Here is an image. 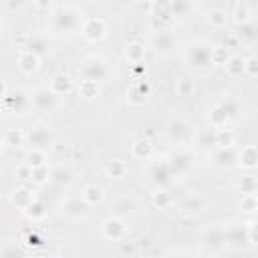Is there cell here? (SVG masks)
Returning <instances> with one entry per match:
<instances>
[{"instance_id":"6da1fadb","label":"cell","mask_w":258,"mask_h":258,"mask_svg":"<svg viewBox=\"0 0 258 258\" xmlns=\"http://www.w3.org/2000/svg\"><path fill=\"white\" fill-rule=\"evenodd\" d=\"M81 24V18H79V12L71 6H60L54 10L52 14V28L56 32H62V34H71L79 28Z\"/></svg>"},{"instance_id":"7a4b0ae2","label":"cell","mask_w":258,"mask_h":258,"mask_svg":"<svg viewBox=\"0 0 258 258\" xmlns=\"http://www.w3.org/2000/svg\"><path fill=\"white\" fill-rule=\"evenodd\" d=\"M185 62L187 67L196 69V71H204L212 64V46L204 44V42H196L185 50Z\"/></svg>"},{"instance_id":"3957f363","label":"cell","mask_w":258,"mask_h":258,"mask_svg":"<svg viewBox=\"0 0 258 258\" xmlns=\"http://www.w3.org/2000/svg\"><path fill=\"white\" fill-rule=\"evenodd\" d=\"M79 73L83 75V79L99 83V81H103L107 77V62L101 56H89V58L83 60Z\"/></svg>"},{"instance_id":"277c9868","label":"cell","mask_w":258,"mask_h":258,"mask_svg":"<svg viewBox=\"0 0 258 258\" xmlns=\"http://www.w3.org/2000/svg\"><path fill=\"white\" fill-rule=\"evenodd\" d=\"M32 107L38 111V113H52L54 107H56V95L46 89V87H40L32 93V99H30Z\"/></svg>"},{"instance_id":"5b68a950","label":"cell","mask_w":258,"mask_h":258,"mask_svg":"<svg viewBox=\"0 0 258 258\" xmlns=\"http://www.w3.org/2000/svg\"><path fill=\"white\" fill-rule=\"evenodd\" d=\"M147 177H149V181H151L153 185L163 187V185H167V183L171 181L173 173H171V169H169L167 161H153V163L149 165Z\"/></svg>"},{"instance_id":"8992f818","label":"cell","mask_w":258,"mask_h":258,"mask_svg":"<svg viewBox=\"0 0 258 258\" xmlns=\"http://www.w3.org/2000/svg\"><path fill=\"white\" fill-rule=\"evenodd\" d=\"M191 161H194V157H191V153H189V151H185V149H177V151H173V153L169 155L167 165H169V169H171V173H173V175H175V173H177V175H181V173L189 171Z\"/></svg>"},{"instance_id":"52a82bcc","label":"cell","mask_w":258,"mask_h":258,"mask_svg":"<svg viewBox=\"0 0 258 258\" xmlns=\"http://www.w3.org/2000/svg\"><path fill=\"white\" fill-rule=\"evenodd\" d=\"M238 161V153L232 145H218L212 153V163L216 167H232Z\"/></svg>"},{"instance_id":"ba28073f","label":"cell","mask_w":258,"mask_h":258,"mask_svg":"<svg viewBox=\"0 0 258 258\" xmlns=\"http://www.w3.org/2000/svg\"><path fill=\"white\" fill-rule=\"evenodd\" d=\"M28 143L32 145V147H46L48 143H50V139H52V133H50V129L46 127V125H36V127H32L30 131H28Z\"/></svg>"},{"instance_id":"9c48e42d","label":"cell","mask_w":258,"mask_h":258,"mask_svg":"<svg viewBox=\"0 0 258 258\" xmlns=\"http://www.w3.org/2000/svg\"><path fill=\"white\" fill-rule=\"evenodd\" d=\"M175 34L173 32H169V30H157L155 34H153V48L157 50V52H171L173 50V46H175Z\"/></svg>"},{"instance_id":"30bf717a","label":"cell","mask_w":258,"mask_h":258,"mask_svg":"<svg viewBox=\"0 0 258 258\" xmlns=\"http://www.w3.org/2000/svg\"><path fill=\"white\" fill-rule=\"evenodd\" d=\"M105 32H107V28H105V22L101 18H89L83 24V36L89 40H99L105 36Z\"/></svg>"},{"instance_id":"8fae6325","label":"cell","mask_w":258,"mask_h":258,"mask_svg":"<svg viewBox=\"0 0 258 258\" xmlns=\"http://www.w3.org/2000/svg\"><path fill=\"white\" fill-rule=\"evenodd\" d=\"M189 125L183 121V119H173L169 125H167V135H169V139L171 141H175V143H181V141H185L187 137H189Z\"/></svg>"},{"instance_id":"7c38bea8","label":"cell","mask_w":258,"mask_h":258,"mask_svg":"<svg viewBox=\"0 0 258 258\" xmlns=\"http://www.w3.org/2000/svg\"><path fill=\"white\" fill-rule=\"evenodd\" d=\"M62 212L69 218H81V216H87L89 214V204L85 200H81V198L67 200L64 206H62Z\"/></svg>"},{"instance_id":"4fadbf2b","label":"cell","mask_w":258,"mask_h":258,"mask_svg":"<svg viewBox=\"0 0 258 258\" xmlns=\"http://www.w3.org/2000/svg\"><path fill=\"white\" fill-rule=\"evenodd\" d=\"M2 103H4V107H6L8 111L20 113V111L26 107L28 97L24 95V91H14V93H10V95H4V97H2Z\"/></svg>"},{"instance_id":"5bb4252c","label":"cell","mask_w":258,"mask_h":258,"mask_svg":"<svg viewBox=\"0 0 258 258\" xmlns=\"http://www.w3.org/2000/svg\"><path fill=\"white\" fill-rule=\"evenodd\" d=\"M24 48H26V50H30L32 54H36L38 58H42V56H46V54H48L50 44H48L46 36L36 34V36H32V38H28V42H26V46H24Z\"/></svg>"},{"instance_id":"9a60e30c","label":"cell","mask_w":258,"mask_h":258,"mask_svg":"<svg viewBox=\"0 0 258 258\" xmlns=\"http://www.w3.org/2000/svg\"><path fill=\"white\" fill-rule=\"evenodd\" d=\"M224 238H226V242L228 244H232V246H244L246 242H248V234H246V230L242 228V226H238V224H234V226H230L226 232H224Z\"/></svg>"},{"instance_id":"2e32d148","label":"cell","mask_w":258,"mask_h":258,"mask_svg":"<svg viewBox=\"0 0 258 258\" xmlns=\"http://www.w3.org/2000/svg\"><path fill=\"white\" fill-rule=\"evenodd\" d=\"M224 67H226V73L230 75V77H240V75H244L246 73V58H242V56H228V60L224 62Z\"/></svg>"},{"instance_id":"e0dca14e","label":"cell","mask_w":258,"mask_h":258,"mask_svg":"<svg viewBox=\"0 0 258 258\" xmlns=\"http://www.w3.org/2000/svg\"><path fill=\"white\" fill-rule=\"evenodd\" d=\"M147 95H149V85H147V83H135V85H133V87L127 91L129 101H131V103H135V105L145 103Z\"/></svg>"},{"instance_id":"ac0fdd59","label":"cell","mask_w":258,"mask_h":258,"mask_svg":"<svg viewBox=\"0 0 258 258\" xmlns=\"http://www.w3.org/2000/svg\"><path fill=\"white\" fill-rule=\"evenodd\" d=\"M135 198H131V196H121V198H117V200H113V204H111V210L115 212V214H129V212H133L135 210Z\"/></svg>"},{"instance_id":"d6986e66","label":"cell","mask_w":258,"mask_h":258,"mask_svg":"<svg viewBox=\"0 0 258 258\" xmlns=\"http://www.w3.org/2000/svg\"><path fill=\"white\" fill-rule=\"evenodd\" d=\"M123 230H125V226H123V222L119 218H109L103 224V234L107 238H119L123 234Z\"/></svg>"},{"instance_id":"ffe728a7","label":"cell","mask_w":258,"mask_h":258,"mask_svg":"<svg viewBox=\"0 0 258 258\" xmlns=\"http://www.w3.org/2000/svg\"><path fill=\"white\" fill-rule=\"evenodd\" d=\"M151 14L159 20H169L171 18V2L169 0H153Z\"/></svg>"},{"instance_id":"44dd1931","label":"cell","mask_w":258,"mask_h":258,"mask_svg":"<svg viewBox=\"0 0 258 258\" xmlns=\"http://www.w3.org/2000/svg\"><path fill=\"white\" fill-rule=\"evenodd\" d=\"M18 64H20V69H22L24 73H32V71H36V67H38V56L24 48V50L20 52V56H18Z\"/></svg>"},{"instance_id":"7402d4cb","label":"cell","mask_w":258,"mask_h":258,"mask_svg":"<svg viewBox=\"0 0 258 258\" xmlns=\"http://www.w3.org/2000/svg\"><path fill=\"white\" fill-rule=\"evenodd\" d=\"M50 91L54 95H64L71 91V79L67 75H54L50 81Z\"/></svg>"},{"instance_id":"603a6c76","label":"cell","mask_w":258,"mask_h":258,"mask_svg":"<svg viewBox=\"0 0 258 258\" xmlns=\"http://www.w3.org/2000/svg\"><path fill=\"white\" fill-rule=\"evenodd\" d=\"M228 113H226V109L222 107V103H218L212 111H210V123H212V127H222V125H226L228 123Z\"/></svg>"},{"instance_id":"cb8c5ba5","label":"cell","mask_w":258,"mask_h":258,"mask_svg":"<svg viewBox=\"0 0 258 258\" xmlns=\"http://www.w3.org/2000/svg\"><path fill=\"white\" fill-rule=\"evenodd\" d=\"M238 159H240V163L244 165V167H254L256 165V161H258V153H256V147L254 145H246L244 149H242V153L238 155Z\"/></svg>"},{"instance_id":"d4e9b609","label":"cell","mask_w":258,"mask_h":258,"mask_svg":"<svg viewBox=\"0 0 258 258\" xmlns=\"http://www.w3.org/2000/svg\"><path fill=\"white\" fill-rule=\"evenodd\" d=\"M198 145L202 147H216L218 145V137H216V129H202L196 137Z\"/></svg>"},{"instance_id":"484cf974","label":"cell","mask_w":258,"mask_h":258,"mask_svg":"<svg viewBox=\"0 0 258 258\" xmlns=\"http://www.w3.org/2000/svg\"><path fill=\"white\" fill-rule=\"evenodd\" d=\"M48 179H50L52 183L67 185V183H71V181H73V173H71L67 167H56V169H52V171H50Z\"/></svg>"},{"instance_id":"4316f807","label":"cell","mask_w":258,"mask_h":258,"mask_svg":"<svg viewBox=\"0 0 258 258\" xmlns=\"http://www.w3.org/2000/svg\"><path fill=\"white\" fill-rule=\"evenodd\" d=\"M79 95L83 97V99H93V97H97L99 95V83H95V81H81V85H79Z\"/></svg>"},{"instance_id":"83f0119b","label":"cell","mask_w":258,"mask_h":258,"mask_svg":"<svg viewBox=\"0 0 258 258\" xmlns=\"http://www.w3.org/2000/svg\"><path fill=\"white\" fill-rule=\"evenodd\" d=\"M83 200L89 204V206H95L103 200V189L99 185H87L85 191H83Z\"/></svg>"},{"instance_id":"f1b7e54d","label":"cell","mask_w":258,"mask_h":258,"mask_svg":"<svg viewBox=\"0 0 258 258\" xmlns=\"http://www.w3.org/2000/svg\"><path fill=\"white\" fill-rule=\"evenodd\" d=\"M208 22H210L212 26H216V28L226 26V22H228V14H226V10H222V8H214V10H210V12H208Z\"/></svg>"},{"instance_id":"f546056e","label":"cell","mask_w":258,"mask_h":258,"mask_svg":"<svg viewBox=\"0 0 258 258\" xmlns=\"http://www.w3.org/2000/svg\"><path fill=\"white\" fill-rule=\"evenodd\" d=\"M151 155V143L147 139H137L133 143V157L137 159H147Z\"/></svg>"},{"instance_id":"4dcf8cb0","label":"cell","mask_w":258,"mask_h":258,"mask_svg":"<svg viewBox=\"0 0 258 258\" xmlns=\"http://www.w3.org/2000/svg\"><path fill=\"white\" fill-rule=\"evenodd\" d=\"M171 2V16H187L191 10V0H169Z\"/></svg>"},{"instance_id":"1f68e13d","label":"cell","mask_w":258,"mask_h":258,"mask_svg":"<svg viewBox=\"0 0 258 258\" xmlns=\"http://www.w3.org/2000/svg\"><path fill=\"white\" fill-rule=\"evenodd\" d=\"M32 200H34V198H32V196H30V191H28V189H24V187L12 194V204H14V206H18V208H22V210H26V206H28Z\"/></svg>"},{"instance_id":"d6a6232c","label":"cell","mask_w":258,"mask_h":258,"mask_svg":"<svg viewBox=\"0 0 258 258\" xmlns=\"http://www.w3.org/2000/svg\"><path fill=\"white\" fill-rule=\"evenodd\" d=\"M127 58L131 60V62H139L143 56H145V46L143 44H139V42H133V44H129L127 46Z\"/></svg>"},{"instance_id":"836d02e7","label":"cell","mask_w":258,"mask_h":258,"mask_svg":"<svg viewBox=\"0 0 258 258\" xmlns=\"http://www.w3.org/2000/svg\"><path fill=\"white\" fill-rule=\"evenodd\" d=\"M26 165H30V167L44 165V153L38 147H32V151H28V155H26Z\"/></svg>"},{"instance_id":"e575fe53","label":"cell","mask_w":258,"mask_h":258,"mask_svg":"<svg viewBox=\"0 0 258 258\" xmlns=\"http://www.w3.org/2000/svg\"><path fill=\"white\" fill-rule=\"evenodd\" d=\"M105 169H107V173H109V175H113V177H123V175H125V171H127V165H125L123 161L115 159V161H109Z\"/></svg>"},{"instance_id":"d590c367","label":"cell","mask_w":258,"mask_h":258,"mask_svg":"<svg viewBox=\"0 0 258 258\" xmlns=\"http://www.w3.org/2000/svg\"><path fill=\"white\" fill-rule=\"evenodd\" d=\"M204 240H206V244H210L212 248H214V246H220L222 242H226V238H224V230H210V232H206Z\"/></svg>"},{"instance_id":"8d00e7d4","label":"cell","mask_w":258,"mask_h":258,"mask_svg":"<svg viewBox=\"0 0 258 258\" xmlns=\"http://www.w3.org/2000/svg\"><path fill=\"white\" fill-rule=\"evenodd\" d=\"M26 214H28V218H32V220H38V218H42L44 216V204H40V202H30L28 206H26Z\"/></svg>"},{"instance_id":"74e56055","label":"cell","mask_w":258,"mask_h":258,"mask_svg":"<svg viewBox=\"0 0 258 258\" xmlns=\"http://www.w3.org/2000/svg\"><path fill=\"white\" fill-rule=\"evenodd\" d=\"M240 36H242L244 40H254V38H256V26H254L252 20L240 24Z\"/></svg>"},{"instance_id":"f35d334b","label":"cell","mask_w":258,"mask_h":258,"mask_svg":"<svg viewBox=\"0 0 258 258\" xmlns=\"http://www.w3.org/2000/svg\"><path fill=\"white\" fill-rule=\"evenodd\" d=\"M48 175H50V171L46 169V165H38V167H32L30 179H32L34 183H42V181L48 179Z\"/></svg>"},{"instance_id":"ab89813d","label":"cell","mask_w":258,"mask_h":258,"mask_svg":"<svg viewBox=\"0 0 258 258\" xmlns=\"http://www.w3.org/2000/svg\"><path fill=\"white\" fill-rule=\"evenodd\" d=\"M256 187H258V183H256V177H254V175L242 177V181H240L242 194H256Z\"/></svg>"},{"instance_id":"60d3db41","label":"cell","mask_w":258,"mask_h":258,"mask_svg":"<svg viewBox=\"0 0 258 258\" xmlns=\"http://www.w3.org/2000/svg\"><path fill=\"white\" fill-rule=\"evenodd\" d=\"M234 18H236L238 24L248 22V20H250V8H248L246 4H238L236 10H234Z\"/></svg>"},{"instance_id":"b9f144b4","label":"cell","mask_w":258,"mask_h":258,"mask_svg":"<svg viewBox=\"0 0 258 258\" xmlns=\"http://www.w3.org/2000/svg\"><path fill=\"white\" fill-rule=\"evenodd\" d=\"M228 60V52H226V48H222V46H214L212 48V64H224Z\"/></svg>"},{"instance_id":"7bdbcfd3","label":"cell","mask_w":258,"mask_h":258,"mask_svg":"<svg viewBox=\"0 0 258 258\" xmlns=\"http://www.w3.org/2000/svg\"><path fill=\"white\" fill-rule=\"evenodd\" d=\"M240 206H242L246 212H254V210H256V194H244Z\"/></svg>"},{"instance_id":"ee69618b","label":"cell","mask_w":258,"mask_h":258,"mask_svg":"<svg viewBox=\"0 0 258 258\" xmlns=\"http://www.w3.org/2000/svg\"><path fill=\"white\" fill-rule=\"evenodd\" d=\"M175 89H177V95H179V97H187V95L194 91V85H191L187 79H181Z\"/></svg>"},{"instance_id":"f6af8a7d","label":"cell","mask_w":258,"mask_h":258,"mask_svg":"<svg viewBox=\"0 0 258 258\" xmlns=\"http://www.w3.org/2000/svg\"><path fill=\"white\" fill-rule=\"evenodd\" d=\"M169 202H171V200H169V194H167V191H163V189H161V191L153 194V204H155V206L165 208V206H169Z\"/></svg>"},{"instance_id":"bcb514c9","label":"cell","mask_w":258,"mask_h":258,"mask_svg":"<svg viewBox=\"0 0 258 258\" xmlns=\"http://www.w3.org/2000/svg\"><path fill=\"white\" fill-rule=\"evenodd\" d=\"M22 139H24V135H22L20 131H14V129H10V131L6 133V143H8V145H14V143L18 145Z\"/></svg>"},{"instance_id":"7dc6e473","label":"cell","mask_w":258,"mask_h":258,"mask_svg":"<svg viewBox=\"0 0 258 258\" xmlns=\"http://www.w3.org/2000/svg\"><path fill=\"white\" fill-rule=\"evenodd\" d=\"M4 4H6L10 10H14V8H20V6H24V4H26V0H4Z\"/></svg>"},{"instance_id":"c3c4849f","label":"cell","mask_w":258,"mask_h":258,"mask_svg":"<svg viewBox=\"0 0 258 258\" xmlns=\"http://www.w3.org/2000/svg\"><path fill=\"white\" fill-rule=\"evenodd\" d=\"M246 71L250 75H256V58H248L246 60Z\"/></svg>"},{"instance_id":"681fc988","label":"cell","mask_w":258,"mask_h":258,"mask_svg":"<svg viewBox=\"0 0 258 258\" xmlns=\"http://www.w3.org/2000/svg\"><path fill=\"white\" fill-rule=\"evenodd\" d=\"M34 4L40 8V10H46L50 6V0H34Z\"/></svg>"},{"instance_id":"f907efd6","label":"cell","mask_w":258,"mask_h":258,"mask_svg":"<svg viewBox=\"0 0 258 258\" xmlns=\"http://www.w3.org/2000/svg\"><path fill=\"white\" fill-rule=\"evenodd\" d=\"M242 4H246V6H248V8L252 10V8H256V4H258V0H242Z\"/></svg>"},{"instance_id":"816d5d0a","label":"cell","mask_w":258,"mask_h":258,"mask_svg":"<svg viewBox=\"0 0 258 258\" xmlns=\"http://www.w3.org/2000/svg\"><path fill=\"white\" fill-rule=\"evenodd\" d=\"M4 95H6V87H4V83L0 81V99H2Z\"/></svg>"},{"instance_id":"f5cc1de1","label":"cell","mask_w":258,"mask_h":258,"mask_svg":"<svg viewBox=\"0 0 258 258\" xmlns=\"http://www.w3.org/2000/svg\"><path fill=\"white\" fill-rule=\"evenodd\" d=\"M0 149H2V145H0Z\"/></svg>"}]
</instances>
